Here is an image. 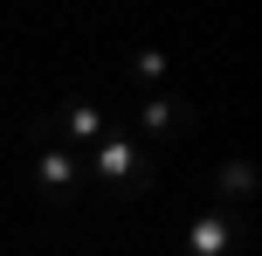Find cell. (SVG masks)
<instances>
[{
    "mask_svg": "<svg viewBox=\"0 0 262 256\" xmlns=\"http://www.w3.org/2000/svg\"><path fill=\"white\" fill-rule=\"evenodd\" d=\"M83 173L104 180L111 201H138V194L152 187V173H159V146L131 139V125H124V118H111V125H104V139L90 146V160H83Z\"/></svg>",
    "mask_w": 262,
    "mask_h": 256,
    "instance_id": "1",
    "label": "cell"
},
{
    "mask_svg": "<svg viewBox=\"0 0 262 256\" xmlns=\"http://www.w3.org/2000/svg\"><path fill=\"white\" fill-rule=\"evenodd\" d=\"M124 125H131V139L145 132V146H159V139H186V132H193V104H186V97H172V90H152Z\"/></svg>",
    "mask_w": 262,
    "mask_h": 256,
    "instance_id": "2",
    "label": "cell"
},
{
    "mask_svg": "<svg viewBox=\"0 0 262 256\" xmlns=\"http://www.w3.org/2000/svg\"><path fill=\"white\" fill-rule=\"evenodd\" d=\"M35 187H41L49 208H76V194H83V160H76L69 146H35Z\"/></svg>",
    "mask_w": 262,
    "mask_h": 256,
    "instance_id": "3",
    "label": "cell"
},
{
    "mask_svg": "<svg viewBox=\"0 0 262 256\" xmlns=\"http://www.w3.org/2000/svg\"><path fill=\"white\" fill-rule=\"evenodd\" d=\"M242 243H249V222L228 208H207L186 222V256H242Z\"/></svg>",
    "mask_w": 262,
    "mask_h": 256,
    "instance_id": "4",
    "label": "cell"
},
{
    "mask_svg": "<svg viewBox=\"0 0 262 256\" xmlns=\"http://www.w3.org/2000/svg\"><path fill=\"white\" fill-rule=\"evenodd\" d=\"M104 111L90 104V97H62V104H55V132L62 139H76V146H97V139H104Z\"/></svg>",
    "mask_w": 262,
    "mask_h": 256,
    "instance_id": "5",
    "label": "cell"
},
{
    "mask_svg": "<svg viewBox=\"0 0 262 256\" xmlns=\"http://www.w3.org/2000/svg\"><path fill=\"white\" fill-rule=\"evenodd\" d=\"M214 194H221V201H249V194H255V166L249 160H228L221 173H214Z\"/></svg>",
    "mask_w": 262,
    "mask_h": 256,
    "instance_id": "6",
    "label": "cell"
},
{
    "mask_svg": "<svg viewBox=\"0 0 262 256\" xmlns=\"http://www.w3.org/2000/svg\"><path fill=\"white\" fill-rule=\"evenodd\" d=\"M131 69H138V83L166 90V55H159V49H131Z\"/></svg>",
    "mask_w": 262,
    "mask_h": 256,
    "instance_id": "7",
    "label": "cell"
},
{
    "mask_svg": "<svg viewBox=\"0 0 262 256\" xmlns=\"http://www.w3.org/2000/svg\"><path fill=\"white\" fill-rule=\"evenodd\" d=\"M28 139H35V146H62V132H55V111H35V118H28Z\"/></svg>",
    "mask_w": 262,
    "mask_h": 256,
    "instance_id": "8",
    "label": "cell"
}]
</instances>
